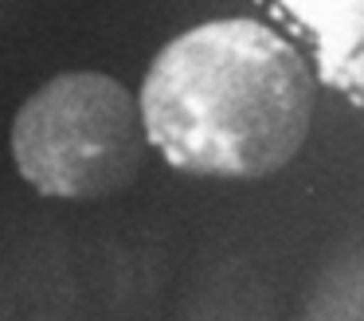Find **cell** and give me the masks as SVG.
<instances>
[{
  "label": "cell",
  "mask_w": 364,
  "mask_h": 321,
  "mask_svg": "<svg viewBox=\"0 0 364 321\" xmlns=\"http://www.w3.org/2000/svg\"><path fill=\"white\" fill-rule=\"evenodd\" d=\"M137 117L149 145L192 177L259 180L294 161L314 117L301 51L259 20H208L161 47Z\"/></svg>",
  "instance_id": "6da1fadb"
},
{
  "label": "cell",
  "mask_w": 364,
  "mask_h": 321,
  "mask_svg": "<svg viewBox=\"0 0 364 321\" xmlns=\"http://www.w3.org/2000/svg\"><path fill=\"white\" fill-rule=\"evenodd\" d=\"M137 102L98 75H67L43 86L16 117V164L48 196H102L141 164Z\"/></svg>",
  "instance_id": "7a4b0ae2"
},
{
  "label": "cell",
  "mask_w": 364,
  "mask_h": 321,
  "mask_svg": "<svg viewBox=\"0 0 364 321\" xmlns=\"http://www.w3.org/2000/svg\"><path fill=\"white\" fill-rule=\"evenodd\" d=\"M321 78L364 110V0H278Z\"/></svg>",
  "instance_id": "3957f363"
}]
</instances>
